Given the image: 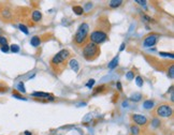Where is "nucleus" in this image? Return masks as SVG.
<instances>
[{
  "label": "nucleus",
  "instance_id": "31",
  "mask_svg": "<svg viewBox=\"0 0 174 135\" xmlns=\"http://www.w3.org/2000/svg\"><path fill=\"white\" fill-rule=\"evenodd\" d=\"M136 3H139L140 6H146V1H141V0H136Z\"/></svg>",
  "mask_w": 174,
  "mask_h": 135
},
{
  "label": "nucleus",
  "instance_id": "37",
  "mask_svg": "<svg viewBox=\"0 0 174 135\" xmlns=\"http://www.w3.org/2000/svg\"><path fill=\"white\" fill-rule=\"evenodd\" d=\"M25 135H31V133L28 132V131H26V132H25Z\"/></svg>",
  "mask_w": 174,
  "mask_h": 135
},
{
  "label": "nucleus",
  "instance_id": "36",
  "mask_svg": "<svg viewBox=\"0 0 174 135\" xmlns=\"http://www.w3.org/2000/svg\"><path fill=\"white\" fill-rule=\"evenodd\" d=\"M125 48V43H123V44L121 45V48H119V50H124Z\"/></svg>",
  "mask_w": 174,
  "mask_h": 135
},
{
  "label": "nucleus",
  "instance_id": "14",
  "mask_svg": "<svg viewBox=\"0 0 174 135\" xmlns=\"http://www.w3.org/2000/svg\"><path fill=\"white\" fill-rule=\"evenodd\" d=\"M121 3H123V0H111V1L109 2V6H110V8L115 9V8L121 6Z\"/></svg>",
  "mask_w": 174,
  "mask_h": 135
},
{
  "label": "nucleus",
  "instance_id": "22",
  "mask_svg": "<svg viewBox=\"0 0 174 135\" xmlns=\"http://www.w3.org/2000/svg\"><path fill=\"white\" fill-rule=\"evenodd\" d=\"M10 50H11L12 53H18L19 52V46L16 44H12L10 46Z\"/></svg>",
  "mask_w": 174,
  "mask_h": 135
},
{
  "label": "nucleus",
  "instance_id": "38",
  "mask_svg": "<svg viewBox=\"0 0 174 135\" xmlns=\"http://www.w3.org/2000/svg\"><path fill=\"white\" fill-rule=\"evenodd\" d=\"M2 32H3V31H2V29H1V28H0V35H2Z\"/></svg>",
  "mask_w": 174,
  "mask_h": 135
},
{
  "label": "nucleus",
  "instance_id": "25",
  "mask_svg": "<svg viewBox=\"0 0 174 135\" xmlns=\"http://www.w3.org/2000/svg\"><path fill=\"white\" fill-rule=\"evenodd\" d=\"M126 78H127L128 80H132V79L134 78V73H133L132 71L127 72V74H126Z\"/></svg>",
  "mask_w": 174,
  "mask_h": 135
},
{
  "label": "nucleus",
  "instance_id": "9",
  "mask_svg": "<svg viewBox=\"0 0 174 135\" xmlns=\"http://www.w3.org/2000/svg\"><path fill=\"white\" fill-rule=\"evenodd\" d=\"M32 97H39V98H44V99H46V100H54V97L52 96V94L50 93H45V92H33L32 94H31Z\"/></svg>",
  "mask_w": 174,
  "mask_h": 135
},
{
  "label": "nucleus",
  "instance_id": "17",
  "mask_svg": "<svg viewBox=\"0 0 174 135\" xmlns=\"http://www.w3.org/2000/svg\"><path fill=\"white\" fill-rule=\"evenodd\" d=\"M130 130H131V133H132L133 135H139V133L141 132V131H140V128L138 126H136V124H132L131 128H130Z\"/></svg>",
  "mask_w": 174,
  "mask_h": 135
},
{
  "label": "nucleus",
  "instance_id": "33",
  "mask_svg": "<svg viewBox=\"0 0 174 135\" xmlns=\"http://www.w3.org/2000/svg\"><path fill=\"white\" fill-rule=\"evenodd\" d=\"M159 55L161 56H170L171 58H173V54H168V53H160Z\"/></svg>",
  "mask_w": 174,
  "mask_h": 135
},
{
  "label": "nucleus",
  "instance_id": "8",
  "mask_svg": "<svg viewBox=\"0 0 174 135\" xmlns=\"http://www.w3.org/2000/svg\"><path fill=\"white\" fill-rule=\"evenodd\" d=\"M131 120L136 124V126H146L148 124L147 118L140 114H133L131 115Z\"/></svg>",
  "mask_w": 174,
  "mask_h": 135
},
{
  "label": "nucleus",
  "instance_id": "20",
  "mask_svg": "<svg viewBox=\"0 0 174 135\" xmlns=\"http://www.w3.org/2000/svg\"><path fill=\"white\" fill-rule=\"evenodd\" d=\"M18 28H19V30H21L22 32L25 33V34H28V33H29L27 26H26V25H24V24H19V25H18Z\"/></svg>",
  "mask_w": 174,
  "mask_h": 135
},
{
  "label": "nucleus",
  "instance_id": "3",
  "mask_svg": "<svg viewBox=\"0 0 174 135\" xmlns=\"http://www.w3.org/2000/svg\"><path fill=\"white\" fill-rule=\"evenodd\" d=\"M89 39V25L83 23L77 28V31L73 37V43L77 46H84Z\"/></svg>",
  "mask_w": 174,
  "mask_h": 135
},
{
  "label": "nucleus",
  "instance_id": "24",
  "mask_svg": "<svg viewBox=\"0 0 174 135\" xmlns=\"http://www.w3.org/2000/svg\"><path fill=\"white\" fill-rule=\"evenodd\" d=\"M136 83L139 87H142V86H143V79H142V77L140 76V75H138V76L136 77Z\"/></svg>",
  "mask_w": 174,
  "mask_h": 135
},
{
  "label": "nucleus",
  "instance_id": "4",
  "mask_svg": "<svg viewBox=\"0 0 174 135\" xmlns=\"http://www.w3.org/2000/svg\"><path fill=\"white\" fill-rule=\"evenodd\" d=\"M82 54L83 57L85 58V60H87V61H95L101 54L100 46L92 43V42H87L84 45V47H83Z\"/></svg>",
  "mask_w": 174,
  "mask_h": 135
},
{
  "label": "nucleus",
  "instance_id": "5",
  "mask_svg": "<svg viewBox=\"0 0 174 135\" xmlns=\"http://www.w3.org/2000/svg\"><path fill=\"white\" fill-rule=\"evenodd\" d=\"M0 19L3 23H12L15 19V12L8 3H0Z\"/></svg>",
  "mask_w": 174,
  "mask_h": 135
},
{
  "label": "nucleus",
  "instance_id": "12",
  "mask_svg": "<svg viewBox=\"0 0 174 135\" xmlns=\"http://www.w3.org/2000/svg\"><path fill=\"white\" fill-rule=\"evenodd\" d=\"M30 44L32 45L33 47H38L39 45L41 44V39L39 38L38 35H35V37H32L31 40H30Z\"/></svg>",
  "mask_w": 174,
  "mask_h": 135
},
{
  "label": "nucleus",
  "instance_id": "30",
  "mask_svg": "<svg viewBox=\"0 0 174 135\" xmlns=\"http://www.w3.org/2000/svg\"><path fill=\"white\" fill-rule=\"evenodd\" d=\"M159 124H160L159 119H154V120H153V126H155V128L159 126Z\"/></svg>",
  "mask_w": 174,
  "mask_h": 135
},
{
  "label": "nucleus",
  "instance_id": "1",
  "mask_svg": "<svg viewBox=\"0 0 174 135\" xmlns=\"http://www.w3.org/2000/svg\"><path fill=\"white\" fill-rule=\"evenodd\" d=\"M110 30H111V24L109 18L106 16H101L98 18L97 25L95 27L94 31L89 35V40L95 44H101L108 40Z\"/></svg>",
  "mask_w": 174,
  "mask_h": 135
},
{
  "label": "nucleus",
  "instance_id": "19",
  "mask_svg": "<svg viewBox=\"0 0 174 135\" xmlns=\"http://www.w3.org/2000/svg\"><path fill=\"white\" fill-rule=\"evenodd\" d=\"M168 76L170 77L171 79H173L174 77V65H170L168 69Z\"/></svg>",
  "mask_w": 174,
  "mask_h": 135
},
{
  "label": "nucleus",
  "instance_id": "21",
  "mask_svg": "<svg viewBox=\"0 0 174 135\" xmlns=\"http://www.w3.org/2000/svg\"><path fill=\"white\" fill-rule=\"evenodd\" d=\"M17 90L19 91V92H22V93H25V92H26V89H25V86H24L23 82L18 83V85H17Z\"/></svg>",
  "mask_w": 174,
  "mask_h": 135
},
{
  "label": "nucleus",
  "instance_id": "18",
  "mask_svg": "<svg viewBox=\"0 0 174 135\" xmlns=\"http://www.w3.org/2000/svg\"><path fill=\"white\" fill-rule=\"evenodd\" d=\"M143 106H144V108L149 109L154 106V102L152 100H146L144 103H143Z\"/></svg>",
  "mask_w": 174,
  "mask_h": 135
},
{
  "label": "nucleus",
  "instance_id": "34",
  "mask_svg": "<svg viewBox=\"0 0 174 135\" xmlns=\"http://www.w3.org/2000/svg\"><path fill=\"white\" fill-rule=\"evenodd\" d=\"M90 6H92V4L90 2H88L87 4H86V10H89V8H90Z\"/></svg>",
  "mask_w": 174,
  "mask_h": 135
},
{
  "label": "nucleus",
  "instance_id": "26",
  "mask_svg": "<svg viewBox=\"0 0 174 135\" xmlns=\"http://www.w3.org/2000/svg\"><path fill=\"white\" fill-rule=\"evenodd\" d=\"M104 88H106V86H104V85L99 86V87H97V88L95 89V92H94V93H95V94L99 93V92H101V91H102V89H104Z\"/></svg>",
  "mask_w": 174,
  "mask_h": 135
},
{
  "label": "nucleus",
  "instance_id": "28",
  "mask_svg": "<svg viewBox=\"0 0 174 135\" xmlns=\"http://www.w3.org/2000/svg\"><path fill=\"white\" fill-rule=\"evenodd\" d=\"M13 96H14V97H16L17 99H21V100H26V98H24L23 96H22V94L17 93L16 91H14V92H13Z\"/></svg>",
  "mask_w": 174,
  "mask_h": 135
},
{
  "label": "nucleus",
  "instance_id": "35",
  "mask_svg": "<svg viewBox=\"0 0 174 135\" xmlns=\"http://www.w3.org/2000/svg\"><path fill=\"white\" fill-rule=\"evenodd\" d=\"M116 86H117V88H118V90H121V84L119 82L116 84Z\"/></svg>",
  "mask_w": 174,
  "mask_h": 135
},
{
  "label": "nucleus",
  "instance_id": "15",
  "mask_svg": "<svg viewBox=\"0 0 174 135\" xmlns=\"http://www.w3.org/2000/svg\"><path fill=\"white\" fill-rule=\"evenodd\" d=\"M141 99H142V94L140 92H136V93L130 96V100L133 101V102H139V101H141Z\"/></svg>",
  "mask_w": 174,
  "mask_h": 135
},
{
  "label": "nucleus",
  "instance_id": "7",
  "mask_svg": "<svg viewBox=\"0 0 174 135\" xmlns=\"http://www.w3.org/2000/svg\"><path fill=\"white\" fill-rule=\"evenodd\" d=\"M160 35L158 33H149L144 38L143 41V46L144 47H152L156 44L158 40H159Z\"/></svg>",
  "mask_w": 174,
  "mask_h": 135
},
{
  "label": "nucleus",
  "instance_id": "16",
  "mask_svg": "<svg viewBox=\"0 0 174 135\" xmlns=\"http://www.w3.org/2000/svg\"><path fill=\"white\" fill-rule=\"evenodd\" d=\"M73 11H74V13L77 14V15H82L83 13H84V9H83L82 6H73Z\"/></svg>",
  "mask_w": 174,
  "mask_h": 135
},
{
  "label": "nucleus",
  "instance_id": "32",
  "mask_svg": "<svg viewBox=\"0 0 174 135\" xmlns=\"http://www.w3.org/2000/svg\"><path fill=\"white\" fill-rule=\"evenodd\" d=\"M143 18L146 19V22H148V23H152V22H153V19H152L149 16H146V15H143Z\"/></svg>",
  "mask_w": 174,
  "mask_h": 135
},
{
  "label": "nucleus",
  "instance_id": "2",
  "mask_svg": "<svg viewBox=\"0 0 174 135\" xmlns=\"http://www.w3.org/2000/svg\"><path fill=\"white\" fill-rule=\"evenodd\" d=\"M71 57H72V54L69 50H61L60 52H58L50 61L51 69L53 70L54 73L56 75L61 74L66 70Z\"/></svg>",
  "mask_w": 174,
  "mask_h": 135
},
{
  "label": "nucleus",
  "instance_id": "23",
  "mask_svg": "<svg viewBox=\"0 0 174 135\" xmlns=\"http://www.w3.org/2000/svg\"><path fill=\"white\" fill-rule=\"evenodd\" d=\"M0 45H1V46L8 45V40H6V37H3V35H0Z\"/></svg>",
  "mask_w": 174,
  "mask_h": 135
},
{
  "label": "nucleus",
  "instance_id": "6",
  "mask_svg": "<svg viewBox=\"0 0 174 135\" xmlns=\"http://www.w3.org/2000/svg\"><path fill=\"white\" fill-rule=\"evenodd\" d=\"M173 114V109H172L171 105H169L167 103L163 104H159L155 109V115L158 117H162V118H168L171 117Z\"/></svg>",
  "mask_w": 174,
  "mask_h": 135
},
{
  "label": "nucleus",
  "instance_id": "11",
  "mask_svg": "<svg viewBox=\"0 0 174 135\" xmlns=\"http://www.w3.org/2000/svg\"><path fill=\"white\" fill-rule=\"evenodd\" d=\"M68 65H70L71 69H72L74 72H77V71H79V68H80V65H79V62H77V60H75V59H70V61H69Z\"/></svg>",
  "mask_w": 174,
  "mask_h": 135
},
{
  "label": "nucleus",
  "instance_id": "27",
  "mask_svg": "<svg viewBox=\"0 0 174 135\" xmlns=\"http://www.w3.org/2000/svg\"><path fill=\"white\" fill-rule=\"evenodd\" d=\"M95 83H96V80H95V79H89L88 83L86 84V87H88V88H92V86L95 85Z\"/></svg>",
  "mask_w": 174,
  "mask_h": 135
},
{
  "label": "nucleus",
  "instance_id": "29",
  "mask_svg": "<svg viewBox=\"0 0 174 135\" xmlns=\"http://www.w3.org/2000/svg\"><path fill=\"white\" fill-rule=\"evenodd\" d=\"M10 50V46L9 45H4V46H1V52L3 53H8Z\"/></svg>",
  "mask_w": 174,
  "mask_h": 135
},
{
  "label": "nucleus",
  "instance_id": "13",
  "mask_svg": "<svg viewBox=\"0 0 174 135\" xmlns=\"http://www.w3.org/2000/svg\"><path fill=\"white\" fill-rule=\"evenodd\" d=\"M118 60H119V58H118V56H116V57H114V58L110 61V63H109V69L110 70H113V69H115L116 67L118 65Z\"/></svg>",
  "mask_w": 174,
  "mask_h": 135
},
{
  "label": "nucleus",
  "instance_id": "10",
  "mask_svg": "<svg viewBox=\"0 0 174 135\" xmlns=\"http://www.w3.org/2000/svg\"><path fill=\"white\" fill-rule=\"evenodd\" d=\"M31 18H32V21L35 23H38L42 19V13L39 10H35L32 12V14H31Z\"/></svg>",
  "mask_w": 174,
  "mask_h": 135
}]
</instances>
